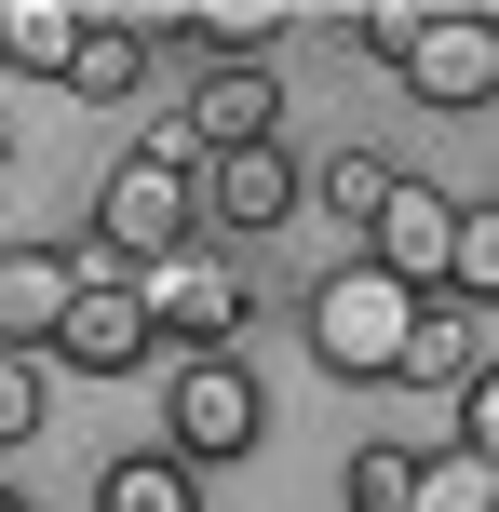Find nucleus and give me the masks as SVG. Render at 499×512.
I'll return each mask as SVG.
<instances>
[{
    "label": "nucleus",
    "mask_w": 499,
    "mask_h": 512,
    "mask_svg": "<svg viewBox=\"0 0 499 512\" xmlns=\"http://www.w3.org/2000/svg\"><path fill=\"white\" fill-rule=\"evenodd\" d=\"M95 512H203V499H189V459H122L95 486Z\"/></svg>",
    "instance_id": "2eb2a0df"
},
{
    "label": "nucleus",
    "mask_w": 499,
    "mask_h": 512,
    "mask_svg": "<svg viewBox=\"0 0 499 512\" xmlns=\"http://www.w3.org/2000/svg\"><path fill=\"white\" fill-rule=\"evenodd\" d=\"M41 432V351H0V445Z\"/></svg>",
    "instance_id": "a211bd4d"
},
{
    "label": "nucleus",
    "mask_w": 499,
    "mask_h": 512,
    "mask_svg": "<svg viewBox=\"0 0 499 512\" xmlns=\"http://www.w3.org/2000/svg\"><path fill=\"white\" fill-rule=\"evenodd\" d=\"M378 203H392V162H378V149H338V162H324V216H351V230H365Z\"/></svg>",
    "instance_id": "dca6fc26"
},
{
    "label": "nucleus",
    "mask_w": 499,
    "mask_h": 512,
    "mask_svg": "<svg viewBox=\"0 0 499 512\" xmlns=\"http://www.w3.org/2000/svg\"><path fill=\"white\" fill-rule=\"evenodd\" d=\"M405 95H419V108H486L499 95V14H473V0L432 14L419 54H405Z\"/></svg>",
    "instance_id": "423d86ee"
},
{
    "label": "nucleus",
    "mask_w": 499,
    "mask_h": 512,
    "mask_svg": "<svg viewBox=\"0 0 499 512\" xmlns=\"http://www.w3.org/2000/svg\"><path fill=\"white\" fill-rule=\"evenodd\" d=\"M405 324H419V297H405L392 270H365V256L311 283V364H338V378H392Z\"/></svg>",
    "instance_id": "f257e3e1"
},
{
    "label": "nucleus",
    "mask_w": 499,
    "mask_h": 512,
    "mask_svg": "<svg viewBox=\"0 0 499 512\" xmlns=\"http://www.w3.org/2000/svg\"><path fill=\"white\" fill-rule=\"evenodd\" d=\"M189 230H203V176H176L162 149H135L122 176L95 189V243L122 256V270H149V256H176Z\"/></svg>",
    "instance_id": "20e7f679"
},
{
    "label": "nucleus",
    "mask_w": 499,
    "mask_h": 512,
    "mask_svg": "<svg viewBox=\"0 0 499 512\" xmlns=\"http://www.w3.org/2000/svg\"><path fill=\"white\" fill-rule=\"evenodd\" d=\"M419 27H432L419 0H378V14H365V54H378V68H405V54H419Z\"/></svg>",
    "instance_id": "6ab92c4d"
},
{
    "label": "nucleus",
    "mask_w": 499,
    "mask_h": 512,
    "mask_svg": "<svg viewBox=\"0 0 499 512\" xmlns=\"http://www.w3.org/2000/svg\"><path fill=\"white\" fill-rule=\"evenodd\" d=\"M135 297H149V337H176V351H230L243 310H257V283H243L216 243H176V256L135 270Z\"/></svg>",
    "instance_id": "7ed1b4c3"
},
{
    "label": "nucleus",
    "mask_w": 499,
    "mask_h": 512,
    "mask_svg": "<svg viewBox=\"0 0 499 512\" xmlns=\"http://www.w3.org/2000/svg\"><path fill=\"white\" fill-rule=\"evenodd\" d=\"M0 512H14V499H0Z\"/></svg>",
    "instance_id": "aec40b11"
},
{
    "label": "nucleus",
    "mask_w": 499,
    "mask_h": 512,
    "mask_svg": "<svg viewBox=\"0 0 499 512\" xmlns=\"http://www.w3.org/2000/svg\"><path fill=\"white\" fill-rule=\"evenodd\" d=\"M81 27H95V14H68V0H0V54H14V68H41V81H68Z\"/></svg>",
    "instance_id": "f8f14e48"
},
{
    "label": "nucleus",
    "mask_w": 499,
    "mask_h": 512,
    "mask_svg": "<svg viewBox=\"0 0 499 512\" xmlns=\"http://www.w3.org/2000/svg\"><path fill=\"white\" fill-rule=\"evenodd\" d=\"M486 351H499V310H486V297H446V310L419 297V324H405V364H392V378H419V391H473Z\"/></svg>",
    "instance_id": "6e6552de"
},
{
    "label": "nucleus",
    "mask_w": 499,
    "mask_h": 512,
    "mask_svg": "<svg viewBox=\"0 0 499 512\" xmlns=\"http://www.w3.org/2000/svg\"><path fill=\"white\" fill-rule=\"evenodd\" d=\"M54 351H68L81 378H122V364L162 351V337H149V297H135V270H122L95 230L68 243V324H54Z\"/></svg>",
    "instance_id": "f03ea898"
},
{
    "label": "nucleus",
    "mask_w": 499,
    "mask_h": 512,
    "mask_svg": "<svg viewBox=\"0 0 499 512\" xmlns=\"http://www.w3.org/2000/svg\"><path fill=\"white\" fill-rule=\"evenodd\" d=\"M203 189H216V216H230V230H284L311 176H297L284 149H216V162H203Z\"/></svg>",
    "instance_id": "9d476101"
},
{
    "label": "nucleus",
    "mask_w": 499,
    "mask_h": 512,
    "mask_svg": "<svg viewBox=\"0 0 499 512\" xmlns=\"http://www.w3.org/2000/svg\"><path fill=\"white\" fill-rule=\"evenodd\" d=\"M270 122H284V81L270 68H203V95H189L203 149H270Z\"/></svg>",
    "instance_id": "1a4fd4ad"
},
{
    "label": "nucleus",
    "mask_w": 499,
    "mask_h": 512,
    "mask_svg": "<svg viewBox=\"0 0 499 512\" xmlns=\"http://www.w3.org/2000/svg\"><path fill=\"white\" fill-rule=\"evenodd\" d=\"M405 512H499V459H486V445H446V459H419Z\"/></svg>",
    "instance_id": "4468645a"
},
{
    "label": "nucleus",
    "mask_w": 499,
    "mask_h": 512,
    "mask_svg": "<svg viewBox=\"0 0 499 512\" xmlns=\"http://www.w3.org/2000/svg\"><path fill=\"white\" fill-rule=\"evenodd\" d=\"M54 324H68V256L54 243L0 256V351H54Z\"/></svg>",
    "instance_id": "9b49d317"
},
{
    "label": "nucleus",
    "mask_w": 499,
    "mask_h": 512,
    "mask_svg": "<svg viewBox=\"0 0 499 512\" xmlns=\"http://www.w3.org/2000/svg\"><path fill=\"white\" fill-rule=\"evenodd\" d=\"M405 486H419L405 445H365V459H351V512H405Z\"/></svg>",
    "instance_id": "f3484780"
},
{
    "label": "nucleus",
    "mask_w": 499,
    "mask_h": 512,
    "mask_svg": "<svg viewBox=\"0 0 499 512\" xmlns=\"http://www.w3.org/2000/svg\"><path fill=\"white\" fill-rule=\"evenodd\" d=\"M365 230H378L365 270H392L405 297H432V283H446V243H459V203H446V189H419V176H392V203H378Z\"/></svg>",
    "instance_id": "0eeeda50"
},
{
    "label": "nucleus",
    "mask_w": 499,
    "mask_h": 512,
    "mask_svg": "<svg viewBox=\"0 0 499 512\" xmlns=\"http://www.w3.org/2000/svg\"><path fill=\"white\" fill-rule=\"evenodd\" d=\"M162 418H176V459H243V445H257V378H243L230 351H176Z\"/></svg>",
    "instance_id": "39448f33"
},
{
    "label": "nucleus",
    "mask_w": 499,
    "mask_h": 512,
    "mask_svg": "<svg viewBox=\"0 0 499 512\" xmlns=\"http://www.w3.org/2000/svg\"><path fill=\"white\" fill-rule=\"evenodd\" d=\"M135 68H149V27H81V54H68V95L81 108H108V95H135Z\"/></svg>",
    "instance_id": "ddd939ff"
}]
</instances>
